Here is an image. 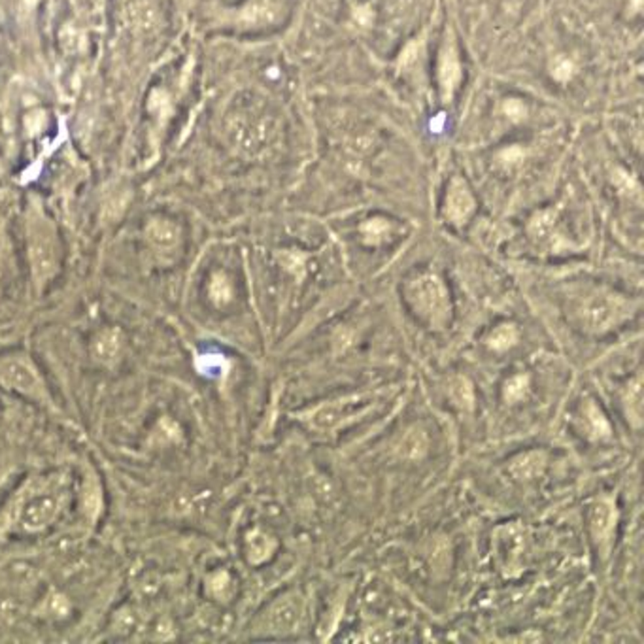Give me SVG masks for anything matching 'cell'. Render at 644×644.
Wrapping results in <instances>:
<instances>
[{"label": "cell", "instance_id": "obj_16", "mask_svg": "<svg viewBox=\"0 0 644 644\" xmlns=\"http://www.w3.org/2000/svg\"><path fill=\"white\" fill-rule=\"evenodd\" d=\"M569 74H571V65H569V61H557L556 63V66H554V76L556 78H559V80H565V78H569Z\"/></svg>", "mask_w": 644, "mask_h": 644}, {"label": "cell", "instance_id": "obj_9", "mask_svg": "<svg viewBox=\"0 0 644 644\" xmlns=\"http://www.w3.org/2000/svg\"><path fill=\"white\" fill-rule=\"evenodd\" d=\"M148 238L161 249L172 248L178 242V229L169 219H153L148 226Z\"/></svg>", "mask_w": 644, "mask_h": 644}, {"label": "cell", "instance_id": "obj_2", "mask_svg": "<svg viewBox=\"0 0 644 644\" xmlns=\"http://www.w3.org/2000/svg\"><path fill=\"white\" fill-rule=\"evenodd\" d=\"M409 299L412 306L426 318L431 326L442 327L450 314V303H448V291L442 282L433 274L419 276L409 286Z\"/></svg>", "mask_w": 644, "mask_h": 644}, {"label": "cell", "instance_id": "obj_8", "mask_svg": "<svg viewBox=\"0 0 644 644\" xmlns=\"http://www.w3.org/2000/svg\"><path fill=\"white\" fill-rule=\"evenodd\" d=\"M121 333L118 329H104L103 333L96 334L93 342V354L95 359L101 363H114L121 352Z\"/></svg>", "mask_w": 644, "mask_h": 644}, {"label": "cell", "instance_id": "obj_10", "mask_svg": "<svg viewBox=\"0 0 644 644\" xmlns=\"http://www.w3.org/2000/svg\"><path fill=\"white\" fill-rule=\"evenodd\" d=\"M55 501L53 499H48V497H42V499H36L33 501L29 509H27V514H25V522L29 527L36 529V527H42L46 525L53 514H55Z\"/></svg>", "mask_w": 644, "mask_h": 644}, {"label": "cell", "instance_id": "obj_14", "mask_svg": "<svg viewBox=\"0 0 644 644\" xmlns=\"http://www.w3.org/2000/svg\"><path fill=\"white\" fill-rule=\"evenodd\" d=\"M516 341V331L509 326H501L494 334H492V346L497 349L509 348L512 342Z\"/></svg>", "mask_w": 644, "mask_h": 644}, {"label": "cell", "instance_id": "obj_12", "mask_svg": "<svg viewBox=\"0 0 644 644\" xmlns=\"http://www.w3.org/2000/svg\"><path fill=\"white\" fill-rule=\"evenodd\" d=\"M594 527H595V535H597L601 540H605V539L610 535V531H612V510H610V507H607V505H599V507L595 509Z\"/></svg>", "mask_w": 644, "mask_h": 644}, {"label": "cell", "instance_id": "obj_5", "mask_svg": "<svg viewBox=\"0 0 644 644\" xmlns=\"http://www.w3.org/2000/svg\"><path fill=\"white\" fill-rule=\"evenodd\" d=\"M374 395H354L342 401H334L329 404H321L310 412V424L319 431H331L346 424L348 419H354L359 414H365L372 407Z\"/></svg>", "mask_w": 644, "mask_h": 644}, {"label": "cell", "instance_id": "obj_4", "mask_svg": "<svg viewBox=\"0 0 644 644\" xmlns=\"http://www.w3.org/2000/svg\"><path fill=\"white\" fill-rule=\"evenodd\" d=\"M29 256H31V272L36 286H46L58 271V246L51 229L44 221H34L31 226L29 236Z\"/></svg>", "mask_w": 644, "mask_h": 644}, {"label": "cell", "instance_id": "obj_6", "mask_svg": "<svg viewBox=\"0 0 644 644\" xmlns=\"http://www.w3.org/2000/svg\"><path fill=\"white\" fill-rule=\"evenodd\" d=\"M439 81H441V91L444 101L452 99L456 88L461 81V63H459V53L454 44V38L448 36L444 42V48L441 51V61H439Z\"/></svg>", "mask_w": 644, "mask_h": 644}, {"label": "cell", "instance_id": "obj_13", "mask_svg": "<svg viewBox=\"0 0 644 644\" xmlns=\"http://www.w3.org/2000/svg\"><path fill=\"white\" fill-rule=\"evenodd\" d=\"M210 295L216 303H226L231 295V286L227 282V278L223 274H216L212 278V286H210Z\"/></svg>", "mask_w": 644, "mask_h": 644}, {"label": "cell", "instance_id": "obj_17", "mask_svg": "<svg viewBox=\"0 0 644 644\" xmlns=\"http://www.w3.org/2000/svg\"><path fill=\"white\" fill-rule=\"evenodd\" d=\"M3 274H4V251L0 246V284H3Z\"/></svg>", "mask_w": 644, "mask_h": 644}, {"label": "cell", "instance_id": "obj_1", "mask_svg": "<svg viewBox=\"0 0 644 644\" xmlns=\"http://www.w3.org/2000/svg\"><path fill=\"white\" fill-rule=\"evenodd\" d=\"M0 384L48 409H55L44 380L27 356H8L0 359Z\"/></svg>", "mask_w": 644, "mask_h": 644}, {"label": "cell", "instance_id": "obj_11", "mask_svg": "<svg viewBox=\"0 0 644 644\" xmlns=\"http://www.w3.org/2000/svg\"><path fill=\"white\" fill-rule=\"evenodd\" d=\"M272 548H274V542L267 535L259 533V531L254 535H249V539H248V554L254 564H259V562H263V559H267L269 554L272 552Z\"/></svg>", "mask_w": 644, "mask_h": 644}, {"label": "cell", "instance_id": "obj_3", "mask_svg": "<svg viewBox=\"0 0 644 644\" xmlns=\"http://www.w3.org/2000/svg\"><path fill=\"white\" fill-rule=\"evenodd\" d=\"M582 324L592 331H603L618 324L622 318L627 316L629 306L620 297L612 295L607 291H592L586 295L580 304Z\"/></svg>", "mask_w": 644, "mask_h": 644}, {"label": "cell", "instance_id": "obj_7", "mask_svg": "<svg viewBox=\"0 0 644 644\" xmlns=\"http://www.w3.org/2000/svg\"><path fill=\"white\" fill-rule=\"evenodd\" d=\"M474 210V199L464 180L456 178L446 195L444 212L446 218L454 223H465Z\"/></svg>", "mask_w": 644, "mask_h": 644}, {"label": "cell", "instance_id": "obj_15", "mask_svg": "<svg viewBox=\"0 0 644 644\" xmlns=\"http://www.w3.org/2000/svg\"><path fill=\"white\" fill-rule=\"evenodd\" d=\"M524 378L522 376H518V378H514V380L509 384V389H507V397H510V399H518V397H522L524 395V389H520V387H524Z\"/></svg>", "mask_w": 644, "mask_h": 644}]
</instances>
